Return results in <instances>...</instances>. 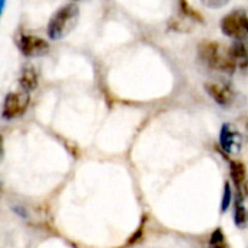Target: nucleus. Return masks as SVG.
Returning <instances> with one entry per match:
<instances>
[{"label":"nucleus","mask_w":248,"mask_h":248,"mask_svg":"<svg viewBox=\"0 0 248 248\" xmlns=\"http://www.w3.org/2000/svg\"><path fill=\"white\" fill-rule=\"evenodd\" d=\"M78 13L80 10L76 3H67L61 6L49 19L48 28H46L48 36L51 39H61L65 35H68L77 23Z\"/></svg>","instance_id":"nucleus-1"},{"label":"nucleus","mask_w":248,"mask_h":248,"mask_svg":"<svg viewBox=\"0 0 248 248\" xmlns=\"http://www.w3.org/2000/svg\"><path fill=\"white\" fill-rule=\"evenodd\" d=\"M199 55L209 67L215 70L227 71V73L235 71V65L231 60L230 49L225 48L219 42H215V41L202 42L199 45Z\"/></svg>","instance_id":"nucleus-2"},{"label":"nucleus","mask_w":248,"mask_h":248,"mask_svg":"<svg viewBox=\"0 0 248 248\" xmlns=\"http://www.w3.org/2000/svg\"><path fill=\"white\" fill-rule=\"evenodd\" d=\"M222 32L238 41H243L248 36V15L244 10H234L225 15L221 20Z\"/></svg>","instance_id":"nucleus-3"},{"label":"nucleus","mask_w":248,"mask_h":248,"mask_svg":"<svg viewBox=\"0 0 248 248\" xmlns=\"http://www.w3.org/2000/svg\"><path fill=\"white\" fill-rule=\"evenodd\" d=\"M29 105V93L22 90V92H13L9 93L4 99L3 103V118L4 119H13L20 116Z\"/></svg>","instance_id":"nucleus-4"},{"label":"nucleus","mask_w":248,"mask_h":248,"mask_svg":"<svg viewBox=\"0 0 248 248\" xmlns=\"http://www.w3.org/2000/svg\"><path fill=\"white\" fill-rule=\"evenodd\" d=\"M16 44L22 54L25 55H41L45 54L49 48L48 42L39 36L31 35V33H19L16 36Z\"/></svg>","instance_id":"nucleus-5"},{"label":"nucleus","mask_w":248,"mask_h":248,"mask_svg":"<svg viewBox=\"0 0 248 248\" xmlns=\"http://www.w3.org/2000/svg\"><path fill=\"white\" fill-rule=\"evenodd\" d=\"M205 90L218 105H222V106H228L234 99V90L225 81H219V80L208 81L205 84Z\"/></svg>","instance_id":"nucleus-6"},{"label":"nucleus","mask_w":248,"mask_h":248,"mask_svg":"<svg viewBox=\"0 0 248 248\" xmlns=\"http://www.w3.org/2000/svg\"><path fill=\"white\" fill-rule=\"evenodd\" d=\"M219 142L225 153L237 154L241 150L243 137L240 135L237 129H234V126H231L230 124H224L219 132Z\"/></svg>","instance_id":"nucleus-7"},{"label":"nucleus","mask_w":248,"mask_h":248,"mask_svg":"<svg viewBox=\"0 0 248 248\" xmlns=\"http://www.w3.org/2000/svg\"><path fill=\"white\" fill-rule=\"evenodd\" d=\"M228 49H230V55L235 68L246 70L248 67V42L237 41L232 45H230Z\"/></svg>","instance_id":"nucleus-8"},{"label":"nucleus","mask_w":248,"mask_h":248,"mask_svg":"<svg viewBox=\"0 0 248 248\" xmlns=\"http://www.w3.org/2000/svg\"><path fill=\"white\" fill-rule=\"evenodd\" d=\"M19 83H20V86H22V89L25 92H31V90L36 89V86H38V74H36L35 68L31 67V65L25 67L22 70V73H20Z\"/></svg>","instance_id":"nucleus-9"},{"label":"nucleus","mask_w":248,"mask_h":248,"mask_svg":"<svg viewBox=\"0 0 248 248\" xmlns=\"http://www.w3.org/2000/svg\"><path fill=\"white\" fill-rule=\"evenodd\" d=\"M230 171H231V177H232L234 183L238 187H241V185L246 182V177H247V169H246L244 163H241V161H231Z\"/></svg>","instance_id":"nucleus-10"},{"label":"nucleus","mask_w":248,"mask_h":248,"mask_svg":"<svg viewBox=\"0 0 248 248\" xmlns=\"http://www.w3.org/2000/svg\"><path fill=\"white\" fill-rule=\"evenodd\" d=\"M211 246L212 248H228V244H227V240L224 237V232L221 228H217L212 235H211Z\"/></svg>","instance_id":"nucleus-11"},{"label":"nucleus","mask_w":248,"mask_h":248,"mask_svg":"<svg viewBox=\"0 0 248 248\" xmlns=\"http://www.w3.org/2000/svg\"><path fill=\"white\" fill-rule=\"evenodd\" d=\"M234 219H235V224L238 227H244L246 221H247V212H246V208L241 202H237L235 203V211H234Z\"/></svg>","instance_id":"nucleus-12"},{"label":"nucleus","mask_w":248,"mask_h":248,"mask_svg":"<svg viewBox=\"0 0 248 248\" xmlns=\"http://www.w3.org/2000/svg\"><path fill=\"white\" fill-rule=\"evenodd\" d=\"M232 202V192H231V186L230 183H225V189H224V198H222V206H221V211L225 212L230 205Z\"/></svg>","instance_id":"nucleus-13"}]
</instances>
